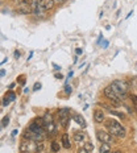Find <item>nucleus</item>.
<instances>
[{"label": "nucleus", "mask_w": 137, "mask_h": 153, "mask_svg": "<svg viewBox=\"0 0 137 153\" xmlns=\"http://www.w3.org/2000/svg\"><path fill=\"white\" fill-rule=\"evenodd\" d=\"M104 126H106V128L108 129V132H110L113 137H119V139H124V137H125L127 131H125V128H124L121 124L117 122V120L108 119V120L104 122Z\"/></svg>", "instance_id": "f257e3e1"}, {"label": "nucleus", "mask_w": 137, "mask_h": 153, "mask_svg": "<svg viewBox=\"0 0 137 153\" xmlns=\"http://www.w3.org/2000/svg\"><path fill=\"white\" fill-rule=\"evenodd\" d=\"M110 87L112 88V91L115 94L119 95V98L121 99L123 102L125 100V97H127V91H128L129 88V83L128 82H124V81H113L112 83L110 85Z\"/></svg>", "instance_id": "f03ea898"}, {"label": "nucleus", "mask_w": 137, "mask_h": 153, "mask_svg": "<svg viewBox=\"0 0 137 153\" xmlns=\"http://www.w3.org/2000/svg\"><path fill=\"white\" fill-rule=\"evenodd\" d=\"M37 144L38 141L34 140H27L24 139L20 144V151L23 153H32V152H37Z\"/></svg>", "instance_id": "7ed1b4c3"}, {"label": "nucleus", "mask_w": 137, "mask_h": 153, "mask_svg": "<svg viewBox=\"0 0 137 153\" xmlns=\"http://www.w3.org/2000/svg\"><path fill=\"white\" fill-rule=\"evenodd\" d=\"M17 11L23 15H29L32 13V0H17Z\"/></svg>", "instance_id": "20e7f679"}, {"label": "nucleus", "mask_w": 137, "mask_h": 153, "mask_svg": "<svg viewBox=\"0 0 137 153\" xmlns=\"http://www.w3.org/2000/svg\"><path fill=\"white\" fill-rule=\"evenodd\" d=\"M104 95H106V97H107L110 100H112V103L115 104V106H119V104L123 103V100L119 98V95L115 94V92L112 91V88H111L110 86L104 88Z\"/></svg>", "instance_id": "39448f33"}, {"label": "nucleus", "mask_w": 137, "mask_h": 153, "mask_svg": "<svg viewBox=\"0 0 137 153\" xmlns=\"http://www.w3.org/2000/svg\"><path fill=\"white\" fill-rule=\"evenodd\" d=\"M96 137L100 143H107V144H110L111 141H113V136L111 135L110 132H106L104 129L96 131Z\"/></svg>", "instance_id": "423d86ee"}, {"label": "nucleus", "mask_w": 137, "mask_h": 153, "mask_svg": "<svg viewBox=\"0 0 137 153\" xmlns=\"http://www.w3.org/2000/svg\"><path fill=\"white\" fill-rule=\"evenodd\" d=\"M32 13L36 15V16H41L44 13V11L45 9L42 8V5H41L40 0H32Z\"/></svg>", "instance_id": "0eeeda50"}, {"label": "nucleus", "mask_w": 137, "mask_h": 153, "mask_svg": "<svg viewBox=\"0 0 137 153\" xmlns=\"http://www.w3.org/2000/svg\"><path fill=\"white\" fill-rule=\"evenodd\" d=\"M104 119H106V115H104V112L100 110V108H98V110L94 111V120L96 123H103Z\"/></svg>", "instance_id": "6e6552de"}, {"label": "nucleus", "mask_w": 137, "mask_h": 153, "mask_svg": "<svg viewBox=\"0 0 137 153\" xmlns=\"http://www.w3.org/2000/svg\"><path fill=\"white\" fill-rule=\"evenodd\" d=\"M73 119H74V122H75L76 124H79V126H81L82 128H86V127H87V123H86L84 117L82 116V115L74 114V115H73Z\"/></svg>", "instance_id": "1a4fd4ad"}, {"label": "nucleus", "mask_w": 137, "mask_h": 153, "mask_svg": "<svg viewBox=\"0 0 137 153\" xmlns=\"http://www.w3.org/2000/svg\"><path fill=\"white\" fill-rule=\"evenodd\" d=\"M71 115V110L69 107H63V108H59L58 110V116L59 119H66V117H70Z\"/></svg>", "instance_id": "9d476101"}, {"label": "nucleus", "mask_w": 137, "mask_h": 153, "mask_svg": "<svg viewBox=\"0 0 137 153\" xmlns=\"http://www.w3.org/2000/svg\"><path fill=\"white\" fill-rule=\"evenodd\" d=\"M16 99V95H15V92H7V95H5V98H4V100H3V104H4V106H8L9 103H11V102H13Z\"/></svg>", "instance_id": "9b49d317"}, {"label": "nucleus", "mask_w": 137, "mask_h": 153, "mask_svg": "<svg viewBox=\"0 0 137 153\" xmlns=\"http://www.w3.org/2000/svg\"><path fill=\"white\" fill-rule=\"evenodd\" d=\"M41 5H42V8L45 9V11H49V9L53 8L54 5V0H40Z\"/></svg>", "instance_id": "f8f14e48"}, {"label": "nucleus", "mask_w": 137, "mask_h": 153, "mask_svg": "<svg viewBox=\"0 0 137 153\" xmlns=\"http://www.w3.org/2000/svg\"><path fill=\"white\" fill-rule=\"evenodd\" d=\"M45 128H46V133H47V136H54V135L57 133V128H56V124H54V123L47 124Z\"/></svg>", "instance_id": "ddd939ff"}, {"label": "nucleus", "mask_w": 137, "mask_h": 153, "mask_svg": "<svg viewBox=\"0 0 137 153\" xmlns=\"http://www.w3.org/2000/svg\"><path fill=\"white\" fill-rule=\"evenodd\" d=\"M62 146L66 149H69L70 146H71V144H70V137L67 133H63L62 135Z\"/></svg>", "instance_id": "4468645a"}, {"label": "nucleus", "mask_w": 137, "mask_h": 153, "mask_svg": "<svg viewBox=\"0 0 137 153\" xmlns=\"http://www.w3.org/2000/svg\"><path fill=\"white\" fill-rule=\"evenodd\" d=\"M104 107L107 108L108 111H110L112 115H115V116H117V117H120V119H124L125 117V115L121 114V112H119V111H116V110H112V107H110V106H107V104H104Z\"/></svg>", "instance_id": "2eb2a0df"}, {"label": "nucleus", "mask_w": 137, "mask_h": 153, "mask_svg": "<svg viewBox=\"0 0 137 153\" xmlns=\"http://www.w3.org/2000/svg\"><path fill=\"white\" fill-rule=\"evenodd\" d=\"M74 140L75 141H78V143H82V141H84L86 140V135L83 132H75L74 133Z\"/></svg>", "instance_id": "dca6fc26"}, {"label": "nucleus", "mask_w": 137, "mask_h": 153, "mask_svg": "<svg viewBox=\"0 0 137 153\" xmlns=\"http://www.w3.org/2000/svg\"><path fill=\"white\" fill-rule=\"evenodd\" d=\"M42 120H44V123H45V126H47V124H50V123H53V115L50 114V112H46L45 116L42 117Z\"/></svg>", "instance_id": "f3484780"}, {"label": "nucleus", "mask_w": 137, "mask_h": 153, "mask_svg": "<svg viewBox=\"0 0 137 153\" xmlns=\"http://www.w3.org/2000/svg\"><path fill=\"white\" fill-rule=\"evenodd\" d=\"M100 153H111V146L110 144H107V143H103L100 146Z\"/></svg>", "instance_id": "a211bd4d"}, {"label": "nucleus", "mask_w": 137, "mask_h": 153, "mask_svg": "<svg viewBox=\"0 0 137 153\" xmlns=\"http://www.w3.org/2000/svg\"><path fill=\"white\" fill-rule=\"evenodd\" d=\"M50 149H52V152L57 153V152H59V149H61V145H59L57 141H53L52 145H50Z\"/></svg>", "instance_id": "6ab92c4d"}, {"label": "nucleus", "mask_w": 137, "mask_h": 153, "mask_svg": "<svg viewBox=\"0 0 137 153\" xmlns=\"http://www.w3.org/2000/svg\"><path fill=\"white\" fill-rule=\"evenodd\" d=\"M83 148H86L90 153H92V151H94V144H91V143H84Z\"/></svg>", "instance_id": "aec40b11"}, {"label": "nucleus", "mask_w": 137, "mask_h": 153, "mask_svg": "<svg viewBox=\"0 0 137 153\" xmlns=\"http://www.w3.org/2000/svg\"><path fill=\"white\" fill-rule=\"evenodd\" d=\"M129 98H130V100L133 102V104H135V108L137 110V97L135 94H132V95H129Z\"/></svg>", "instance_id": "412c9836"}, {"label": "nucleus", "mask_w": 137, "mask_h": 153, "mask_svg": "<svg viewBox=\"0 0 137 153\" xmlns=\"http://www.w3.org/2000/svg\"><path fill=\"white\" fill-rule=\"evenodd\" d=\"M69 117H66V119H61V124H62V127L63 128H67V124H69Z\"/></svg>", "instance_id": "4be33fe9"}, {"label": "nucleus", "mask_w": 137, "mask_h": 153, "mask_svg": "<svg viewBox=\"0 0 137 153\" xmlns=\"http://www.w3.org/2000/svg\"><path fill=\"white\" fill-rule=\"evenodd\" d=\"M9 122V116H5L4 119H3V123H1V127H7V124Z\"/></svg>", "instance_id": "5701e85b"}, {"label": "nucleus", "mask_w": 137, "mask_h": 153, "mask_svg": "<svg viewBox=\"0 0 137 153\" xmlns=\"http://www.w3.org/2000/svg\"><path fill=\"white\" fill-rule=\"evenodd\" d=\"M65 92H66V94H70V92H71V87H70L69 85L65 86Z\"/></svg>", "instance_id": "b1692460"}, {"label": "nucleus", "mask_w": 137, "mask_h": 153, "mask_svg": "<svg viewBox=\"0 0 137 153\" xmlns=\"http://www.w3.org/2000/svg\"><path fill=\"white\" fill-rule=\"evenodd\" d=\"M40 88H41V83H36L34 85V87H33V90L37 91V90H40Z\"/></svg>", "instance_id": "393cba45"}, {"label": "nucleus", "mask_w": 137, "mask_h": 153, "mask_svg": "<svg viewBox=\"0 0 137 153\" xmlns=\"http://www.w3.org/2000/svg\"><path fill=\"white\" fill-rule=\"evenodd\" d=\"M78 153H90V152H88L86 148H81V149L78 151Z\"/></svg>", "instance_id": "a878e982"}, {"label": "nucleus", "mask_w": 137, "mask_h": 153, "mask_svg": "<svg viewBox=\"0 0 137 153\" xmlns=\"http://www.w3.org/2000/svg\"><path fill=\"white\" fill-rule=\"evenodd\" d=\"M15 58L16 59L20 58V52H19V50H16V52H15Z\"/></svg>", "instance_id": "bb28decb"}, {"label": "nucleus", "mask_w": 137, "mask_h": 153, "mask_svg": "<svg viewBox=\"0 0 137 153\" xmlns=\"http://www.w3.org/2000/svg\"><path fill=\"white\" fill-rule=\"evenodd\" d=\"M0 75H1V76H4V75H5V70H4V69L0 70Z\"/></svg>", "instance_id": "cd10ccee"}, {"label": "nucleus", "mask_w": 137, "mask_h": 153, "mask_svg": "<svg viewBox=\"0 0 137 153\" xmlns=\"http://www.w3.org/2000/svg\"><path fill=\"white\" fill-rule=\"evenodd\" d=\"M107 46H108V41L104 40V41H103V48H107Z\"/></svg>", "instance_id": "c85d7f7f"}, {"label": "nucleus", "mask_w": 137, "mask_h": 153, "mask_svg": "<svg viewBox=\"0 0 137 153\" xmlns=\"http://www.w3.org/2000/svg\"><path fill=\"white\" fill-rule=\"evenodd\" d=\"M75 53H76V54H82V49H79V48H78V49L75 50Z\"/></svg>", "instance_id": "c756f323"}, {"label": "nucleus", "mask_w": 137, "mask_h": 153, "mask_svg": "<svg viewBox=\"0 0 137 153\" xmlns=\"http://www.w3.org/2000/svg\"><path fill=\"white\" fill-rule=\"evenodd\" d=\"M56 78L57 79H62V74H56Z\"/></svg>", "instance_id": "7c9ffc66"}, {"label": "nucleus", "mask_w": 137, "mask_h": 153, "mask_svg": "<svg viewBox=\"0 0 137 153\" xmlns=\"http://www.w3.org/2000/svg\"><path fill=\"white\" fill-rule=\"evenodd\" d=\"M135 86H136V90H137V79H135Z\"/></svg>", "instance_id": "2f4dec72"}, {"label": "nucleus", "mask_w": 137, "mask_h": 153, "mask_svg": "<svg viewBox=\"0 0 137 153\" xmlns=\"http://www.w3.org/2000/svg\"><path fill=\"white\" fill-rule=\"evenodd\" d=\"M115 153H123V152H120V151H116V152H115Z\"/></svg>", "instance_id": "473e14b6"}, {"label": "nucleus", "mask_w": 137, "mask_h": 153, "mask_svg": "<svg viewBox=\"0 0 137 153\" xmlns=\"http://www.w3.org/2000/svg\"><path fill=\"white\" fill-rule=\"evenodd\" d=\"M58 1H61V3H62V1H65V0H58Z\"/></svg>", "instance_id": "72a5a7b5"}]
</instances>
